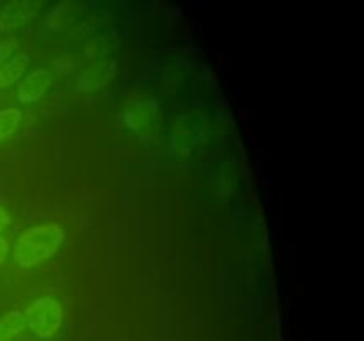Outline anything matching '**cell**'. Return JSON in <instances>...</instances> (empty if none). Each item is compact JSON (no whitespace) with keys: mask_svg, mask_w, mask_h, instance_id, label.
Segmentation results:
<instances>
[{"mask_svg":"<svg viewBox=\"0 0 364 341\" xmlns=\"http://www.w3.org/2000/svg\"><path fill=\"white\" fill-rule=\"evenodd\" d=\"M64 242V231L59 224L46 222L32 226L20 234L14 259L23 269H32L57 252Z\"/></svg>","mask_w":364,"mask_h":341,"instance_id":"obj_1","label":"cell"},{"mask_svg":"<svg viewBox=\"0 0 364 341\" xmlns=\"http://www.w3.org/2000/svg\"><path fill=\"white\" fill-rule=\"evenodd\" d=\"M27 327L39 337H52L63 323V305L52 297L36 298L25 311Z\"/></svg>","mask_w":364,"mask_h":341,"instance_id":"obj_2","label":"cell"},{"mask_svg":"<svg viewBox=\"0 0 364 341\" xmlns=\"http://www.w3.org/2000/svg\"><path fill=\"white\" fill-rule=\"evenodd\" d=\"M124 119L127 124L135 131H151L159 128L160 114L153 102H135L130 103L124 110Z\"/></svg>","mask_w":364,"mask_h":341,"instance_id":"obj_3","label":"cell"},{"mask_svg":"<svg viewBox=\"0 0 364 341\" xmlns=\"http://www.w3.org/2000/svg\"><path fill=\"white\" fill-rule=\"evenodd\" d=\"M43 4L38 0H14V2H7L6 6L0 9V28L2 31H9V28L20 27L25 21L32 20L41 9Z\"/></svg>","mask_w":364,"mask_h":341,"instance_id":"obj_4","label":"cell"},{"mask_svg":"<svg viewBox=\"0 0 364 341\" xmlns=\"http://www.w3.org/2000/svg\"><path fill=\"white\" fill-rule=\"evenodd\" d=\"M117 73L116 60H100L84 71L77 80V89L84 92L98 91L105 87Z\"/></svg>","mask_w":364,"mask_h":341,"instance_id":"obj_5","label":"cell"},{"mask_svg":"<svg viewBox=\"0 0 364 341\" xmlns=\"http://www.w3.org/2000/svg\"><path fill=\"white\" fill-rule=\"evenodd\" d=\"M52 84V75L45 67H38V70L31 71L27 77H23L18 84L16 96L21 103H32L38 102L43 94L46 92V89Z\"/></svg>","mask_w":364,"mask_h":341,"instance_id":"obj_6","label":"cell"},{"mask_svg":"<svg viewBox=\"0 0 364 341\" xmlns=\"http://www.w3.org/2000/svg\"><path fill=\"white\" fill-rule=\"evenodd\" d=\"M203 131H205V124L198 114H187V116L180 117L174 126V146L180 149H191L196 144L201 142Z\"/></svg>","mask_w":364,"mask_h":341,"instance_id":"obj_7","label":"cell"},{"mask_svg":"<svg viewBox=\"0 0 364 341\" xmlns=\"http://www.w3.org/2000/svg\"><path fill=\"white\" fill-rule=\"evenodd\" d=\"M31 64V57L28 53H18L7 64L0 67V87H9L14 85L16 82L21 80L25 70Z\"/></svg>","mask_w":364,"mask_h":341,"instance_id":"obj_8","label":"cell"},{"mask_svg":"<svg viewBox=\"0 0 364 341\" xmlns=\"http://www.w3.org/2000/svg\"><path fill=\"white\" fill-rule=\"evenodd\" d=\"M27 327L25 315L20 311H9L0 316V341H14Z\"/></svg>","mask_w":364,"mask_h":341,"instance_id":"obj_9","label":"cell"},{"mask_svg":"<svg viewBox=\"0 0 364 341\" xmlns=\"http://www.w3.org/2000/svg\"><path fill=\"white\" fill-rule=\"evenodd\" d=\"M21 121V112L18 109H4L0 110V142L16 131L18 124Z\"/></svg>","mask_w":364,"mask_h":341,"instance_id":"obj_10","label":"cell"},{"mask_svg":"<svg viewBox=\"0 0 364 341\" xmlns=\"http://www.w3.org/2000/svg\"><path fill=\"white\" fill-rule=\"evenodd\" d=\"M16 48H18L16 39H2V41H0V67L13 59Z\"/></svg>","mask_w":364,"mask_h":341,"instance_id":"obj_11","label":"cell"},{"mask_svg":"<svg viewBox=\"0 0 364 341\" xmlns=\"http://www.w3.org/2000/svg\"><path fill=\"white\" fill-rule=\"evenodd\" d=\"M9 222H11V217H9V213H7L6 210H4L2 206H0V231H4V229H6V227L9 226Z\"/></svg>","mask_w":364,"mask_h":341,"instance_id":"obj_12","label":"cell"},{"mask_svg":"<svg viewBox=\"0 0 364 341\" xmlns=\"http://www.w3.org/2000/svg\"><path fill=\"white\" fill-rule=\"evenodd\" d=\"M7 251H9V244L6 238L0 237V263H4V259L7 258Z\"/></svg>","mask_w":364,"mask_h":341,"instance_id":"obj_13","label":"cell"}]
</instances>
